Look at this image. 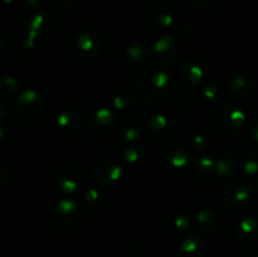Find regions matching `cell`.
<instances>
[{
    "label": "cell",
    "instance_id": "obj_11",
    "mask_svg": "<svg viewBox=\"0 0 258 257\" xmlns=\"http://www.w3.org/2000/svg\"><path fill=\"white\" fill-rule=\"evenodd\" d=\"M101 38L95 30H86L77 39V50L85 59H93L97 57L101 52Z\"/></svg>",
    "mask_w": 258,
    "mask_h": 257
},
{
    "label": "cell",
    "instance_id": "obj_28",
    "mask_svg": "<svg viewBox=\"0 0 258 257\" xmlns=\"http://www.w3.org/2000/svg\"><path fill=\"white\" fill-rule=\"evenodd\" d=\"M18 90V82L14 77L10 76H3L0 77V92L5 95H12Z\"/></svg>",
    "mask_w": 258,
    "mask_h": 257
},
{
    "label": "cell",
    "instance_id": "obj_30",
    "mask_svg": "<svg viewBox=\"0 0 258 257\" xmlns=\"http://www.w3.org/2000/svg\"><path fill=\"white\" fill-rule=\"evenodd\" d=\"M204 97L208 101H218L219 100V91L217 90L213 86H208V87L204 88Z\"/></svg>",
    "mask_w": 258,
    "mask_h": 257
},
{
    "label": "cell",
    "instance_id": "obj_26",
    "mask_svg": "<svg viewBox=\"0 0 258 257\" xmlns=\"http://www.w3.org/2000/svg\"><path fill=\"white\" fill-rule=\"evenodd\" d=\"M134 102V95L127 90H121L113 96L112 103L116 108H120V110H123L127 106H130L131 103Z\"/></svg>",
    "mask_w": 258,
    "mask_h": 257
},
{
    "label": "cell",
    "instance_id": "obj_3",
    "mask_svg": "<svg viewBox=\"0 0 258 257\" xmlns=\"http://www.w3.org/2000/svg\"><path fill=\"white\" fill-rule=\"evenodd\" d=\"M52 223L59 231H72L82 218L81 206L73 199H62L52 209Z\"/></svg>",
    "mask_w": 258,
    "mask_h": 257
},
{
    "label": "cell",
    "instance_id": "obj_27",
    "mask_svg": "<svg viewBox=\"0 0 258 257\" xmlns=\"http://www.w3.org/2000/svg\"><path fill=\"white\" fill-rule=\"evenodd\" d=\"M198 224H199V227L202 228V231H204V232L213 231L214 229V218H213V214H212V212L207 211V209L199 212Z\"/></svg>",
    "mask_w": 258,
    "mask_h": 257
},
{
    "label": "cell",
    "instance_id": "obj_9",
    "mask_svg": "<svg viewBox=\"0 0 258 257\" xmlns=\"http://www.w3.org/2000/svg\"><path fill=\"white\" fill-rule=\"evenodd\" d=\"M53 27V19L47 13H38L30 19L28 24V37L25 40V48L30 49L38 38H43L50 32Z\"/></svg>",
    "mask_w": 258,
    "mask_h": 257
},
{
    "label": "cell",
    "instance_id": "obj_34",
    "mask_svg": "<svg viewBox=\"0 0 258 257\" xmlns=\"http://www.w3.org/2000/svg\"><path fill=\"white\" fill-rule=\"evenodd\" d=\"M43 3V0H22V5L25 9H34V8L39 7Z\"/></svg>",
    "mask_w": 258,
    "mask_h": 257
},
{
    "label": "cell",
    "instance_id": "obj_35",
    "mask_svg": "<svg viewBox=\"0 0 258 257\" xmlns=\"http://www.w3.org/2000/svg\"><path fill=\"white\" fill-rule=\"evenodd\" d=\"M175 224H176V227H179L180 229H185V228H188V226L190 224V221H189L186 217L180 216L175 219Z\"/></svg>",
    "mask_w": 258,
    "mask_h": 257
},
{
    "label": "cell",
    "instance_id": "obj_17",
    "mask_svg": "<svg viewBox=\"0 0 258 257\" xmlns=\"http://www.w3.org/2000/svg\"><path fill=\"white\" fill-rule=\"evenodd\" d=\"M207 246L198 236H189L181 242L180 252L183 257H204Z\"/></svg>",
    "mask_w": 258,
    "mask_h": 257
},
{
    "label": "cell",
    "instance_id": "obj_31",
    "mask_svg": "<svg viewBox=\"0 0 258 257\" xmlns=\"http://www.w3.org/2000/svg\"><path fill=\"white\" fill-rule=\"evenodd\" d=\"M193 145L196 146V148H199V149H206L207 146L209 145V141L207 140V138H204L203 135H201V134H198V135H196L193 138Z\"/></svg>",
    "mask_w": 258,
    "mask_h": 257
},
{
    "label": "cell",
    "instance_id": "obj_12",
    "mask_svg": "<svg viewBox=\"0 0 258 257\" xmlns=\"http://www.w3.org/2000/svg\"><path fill=\"white\" fill-rule=\"evenodd\" d=\"M254 90V80L248 73H239L228 83V93L234 100H246Z\"/></svg>",
    "mask_w": 258,
    "mask_h": 257
},
{
    "label": "cell",
    "instance_id": "obj_8",
    "mask_svg": "<svg viewBox=\"0 0 258 257\" xmlns=\"http://www.w3.org/2000/svg\"><path fill=\"white\" fill-rule=\"evenodd\" d=\"M88 123L95 133L100 135H107L115 131L117 126L115 115L108 108L100 107L95 108L88 115Z\"/></svg>",
    "mask_w": 258,
    "mask_h": 257
},
{
    "label": "cell",
    "instance_id": "obj_5",
    "mask_svg": "<svg viewBox=\"0 0 258 257\" xmlns=\"http://www.w3.org/2000/svg\"><path fill=\"white\" fill-rule=\"evenodd\" d=\"M214 122L219 131L227 135H236L243 130L246 125V116L238 108L224 106L214 115Z\"/></svg>",
    "mask_w": 258,
    "mask_h": 257
},
{
    "label": "cell",
    "instance_id": "obj_6",
    "mask_svg": "<svg viewBox=\"0 0 258 257\" xmlns=\"http://www.w3.org/2000/svg\"><path fill=\"white\" fill-rule=\"evenodd\" d=\"M146 130L154 140L165 143L176 138L179 133V123L168 116L155 115L148 118Z\"/></svg>",
    "mask_w": 258,
    "mask_h": 257
},
{
    "label": "cell",
    "instance_id": "obj_37",
    "mask_svg": "<svg viewBox=\"0 0 258 257\" xmlns=\"http://www.w3.org/2000/svg\"><path fill=\"white\" fill-rule=\"evenodd\" d=\"M5 112H7V103H5L4 100L0 98V121H2L3 117L5 116Z\"/></svg>",
    "mask_w": 258,
    "mask_h": 257
},
{
    "label": "cell",
    "instance_id": "obj_18",
    "mask_svg": "<svg viewBox=\"0 0 258 257\" xmlns=\"http://www.w3.org/2000/svg\"><path fill=\"white\" fill-rule=\"evenodd\" d=\"M179 75H180L181 81L186 83L188 86H194L199 83L203 77V71L191 60H185L181 65V68L179 70Z\"/></svg>",
    "mask_w": 258,
    "mask_h": 257
},
{
    "label": "cell",
    "instance_id": "obj_40",
    "mask_svg": "<svg viewBox=\"0 0 258 257\" xmlns=\"http://www.w3.org/2000/svg\"><path fill=\"white\" fill-rule=\"evenodd\" d=\"M4 135H5L4 127H3V126L0 125V143H2V141L4 140Z\"/></svg>",
    "mask_w": 258,
    "mask_h": 257
},
{
    "label": "cell",
    "instance_id": "obj_16",
    "mask_svg": "<svg viewBox=\"0 0 258 257\" xmlns=\"http://www.w3.org/2000/svg\"><path fill=\"white\" fill-rule=\"evenodd\" d=\"M238 166H241V159L237 158L234 154H227L226 156L214 160V176L227 178L233 175Z\"/></svg>",
    "mask_w": 258,
    "mask_h": 257
},
{
    "label": "cell",
    "instance_id": "obj_41",
    "mask_svg": "<svg viewBox=\"0 0 258 257\" xmlns=\"http://www.w3.org/2000/svg\"><path fill=\"white\" fill-rule=\"evenodd\" d=\"M3 3H4V4H12L13 2H14V0H2Z\"/></svg>",
    "mask_w": 258,
    "mask_h": 257
},
{
    "label": "cell",
    "instance_id": "obj_38",
    "mask_svg": "<svg viewBox=\"0 0 258 257\" xmlns=\"http://www.w3.org/2000/svg\"><path fill=\"white\" fill-rule=\"evenodd\" d=\"M251 135H252V138L254 139V140L258 141V121H257V122H254L253 125H252Z\"/></svg>",
    "mask_w": 258,
    "mask_h": 257
},
{
    "label": "cell",
    "instance_id": "obj_14",
    "mask_svg": "<svg viewBox=\"0 0 258 257\" xmlns=\"http://www.w3.org/2000/svg\"><path fill=\"white\" fill-rule=\"evenodd\" d=\"M236 237L242 243H252L258 239V218L248 217L239 222L236 228Z\"/></svg>",
    "mask_w": 258,
    "mask_h": 257
},
{
    "label": "cell",
    "instance_id": "obj_4",
    "mask_svg": "<svg viewBox=\"0 0 258 257\" xmlns=\"http://www.w3.org/2000/svg\"><path fill=\"white\" fill-rule=\"evenodd\" d=\"M222 197L227 208L236 212L243 211L252 201V188L243 179H234L227 184Z\"/></svg>",
    "mask_w": 258,
    "mask_h": 257
},
{
    "label": "cell",
    "instance_id": "obj_10",
    "mask_svg": "<svg viewBox=\"0 0 258 257\" xmlns=\"http://www.w3.org/2000/svg\"><path fill=\"white\" fill-rule=\"evenodd\" d=\"M178 54V48L173 39L169 37H163L159 39L151 49V59L160 67H168L175 60Z\"/></svg>",
    "mask_w": 258,
    "mask_h": 257
},
{
    "label": "cell",
    "instance_id": "obj_24",
    "mask_svg": "<svg viewBox=\"0 0 258 257\" xmlns=\"http://www.w3.org/2000/svg\"><path fill=\"white\" fill-rule=\"evenodd\" d=\"M86 206L92 209H101L106 203V197L102 191L97 189H91L85 196Z\"/></svg>",
    "mask_w": 258,
    "mask_h": 257
},
{
    "label": "cell",
    "instance_id": "obj_29",
    "mask_svg": "<svg viewBox=\"0 0 258 257\" xmlns=\"http://www.w3.org/2000/svg\"><path fill=\"white\" fill-rule=\"evenodd\" d=\"M123 158L125 160L130 161V163H136L140 161L144 158V149L139 148V146H133V148H127L123 151Z\"/></svg>",
    "mask_w": 258,
    "mask_h": 257
},
{
    "label": "cell",
    "instance_id": "obj_2",
    "mask_svg": "<svg viewBox=\"0 0 258 257\" xmlns=\"http://www.w3.org/2000/svg\"><path fill=\"white\" fill-rule=\"evenodd\" d=\"M45 110V101L39 92L33 88L22 91L15 98L14 116L19 123L30 126L42 117Z\"/></svg>",
    "mask_w": 258,
    "mask_h": 257
},
{
    "label": "cell",
    "instance_id": "obj_7",
    "mask_svg": "<svg viewBox=\"0 0 258 257\" xmlns=\"http://www.w3.org/2000/svg\"><path fill=\"white\" fill-rule=\"evenodd\" d=\"M123 169L117 159H106L101 161L93 170V176L102 185H112L122 178Z\"/></svg>",
    "mask_w": 258,
    "mask_h": 257
},
{
    "label": "cell",
    "instance_id": "obj_33",
    "mask_svg": "<svg viewBox=\"0 0 258 257\" xmlns=\"http://www.w3.org/2000/svg\"><path fill=\"white\" fill-rule=\"evenodd\" d=\"M184 3H185L188 7H191V8H202L204 7V5L208 4L211 0H183Z\"/></svg>",
    "mask_w": 258,
    "mask_h": 257
},
{
    "label": "cell",
    "instance_id": "obj_32",
    "mask_svg": "<svg viewBox=\"0 0 258 257\" xmlns=\"http://www.w3.org/2000/svg\"><path fill=\"white\" fill-rule=\"evenodd\" d=\"M54 4L63 8H76L81 3V0H52Z\"/></svg>",
    "mask_w": 258,
    "mask_h": 257
},
{
    "label": "cell",
    "instance_id": "obj_20",
    "mask_svg": "<svg viewBox=\"0 0 258 257\" xmlns=\"http://www.w3.org/2000/svg\"><path fill=\"white\" fill-rule=\"evenodd\" d=\"M58 126L62 128L63 131H67V133H75L78 130V127L81 126V118L75 111L67 110L63 111L58 115L57 118Z\"/></svg>",
    "mask_w": 258,
    "mask_h": 257
},
{
    "label": "cell",
    "instance_id": "obj_43",
    "mask_svg": "<svg viewBox=\"0 0 258 257\" xmlns=\"http://www.w3.org/2000/svg\"><path fill=\"white\" fill-rule=\"evenodd\" d=\"M254 185H256V188L258 189V178L256 179V181H254Z\"/></svg>",
    "mask_w": 258,
    "mask_h": 257
},
{
    "label": "cell",
    "instance_id": "obj_39",
    "mask_svg": "<svg viewBox=\"0 0 258 257\" xmlns=\"http://www.w3.org/2000/svg\"><path fill=\"white\" fill-rule=\"evenodd\" d=\"M5 47V34L2 29H0V50L4 49Z\"/></svg>",
    "mask_w": 258,
    "mask_h": 257
},
{
    "label": "cell",
    "instance_id": "obj_36",
    "mask_svg": "<svg viewBox=\"0 0 258 257\" xmlns=\"http://www.w3.org/2000/svg\"><path fill=\"white\" fill-rule=\"evenodd\" d=\"M8 179V170L7 168H5L4 165H2L0 164V188H2L3 185L5 184V181H7Z\"/></svg>",
    "mask_w": 258,
    "mask_h": 257
},
{
    "label": "cell",
    "instance_id": "obj_19",
    "mask_svg": "<svg viewBox=\"0 0 258 257\" xmlns=\"http://www.w3.org/2000/svg\"><path fill=\"white\" fill-rule=\"evenodd\" d=\"M141 131H143L141 122L134 117L125 118L118 127V134L125 141H135L141 135Z\"/></svg>",
    "mask_w": 258,
    "mask_h": 257
},
{
    "label": "cell",
    "instance_id": "obj_25",
    "mask_svg": "<svg viewBox=\"0 0 258 257\" xmlns=\"http://www.w3.org/2000/svg\"><path fill=\"white\" fill-rule=\"evenodd\" d=\"M197 175L203 179H211L214 176V160L212 158H202L197 168Z\"/></svg>",
    "mask_w": 258,
    "mask_h": 257
},
{
    "label": "cell",
    "instance_id": "obj_42",
    "mask_svg": "<svg viewBox=\"0 0 258 257\" xmlns=\"http://www.w3.org/2000/svg\"><path fill=\"white\" fill-rule=\"evenodd\" d=\"M252 257H258V251H256V252H254V253H253V254H252Z\"/></svg>",
    "mask_w": 258,
    "mask_h": 257
},
{
    "label": "cell",
    "instance_id": "obj_13",
    "mask_svg": "<svg viewBox=\"0 0 258 257\" xmlns=\"http://www.w3.org/2000/svg\"><path fill=\"white\" fill-rule=\"evenodd\" d=\"M58 185L64 193H75L82 185V175L73 168H64L58 174Z\"/></svg>",
    "mask_w": 258,
    "mask_h": 257
},
{
    "label": "cell",
    "instance_id": "obj_1",
    "mask_svg": "<svg viewBox=\"0 0 258 257\" xmlns=\"http://www.w3.org/2000/svg\"><path fill=\"white\" fill-rule=\"evenodd\" d=\"M136 90L145 102L160 106L168 103L176 92V82L161 70H148L136 81Z\"/></svg>",
    "mask_w": 258,
    "mask_h": 257
},
{
    "label": "cell",
    "instance_id": "obj_23",
    "mask_svg": "<svg viewBox=\"0 0 258 257\" xmlns=\"http://www.w3.org/2000/svg\"><path fill=\"white\" fill-rule=\"evenodd\" d=\"M241 168L249 175L258 173V151H247L241 158Z\"/></svg>",
    "mask_w": 258,
    "mask_h": 257
},
{
    "label": "cell",
    "instance_id": "obj_22",
    "mask_svg": "<svg viewBox=\"0 0 258 257\" xmlns=\"http://www.w3.org/2000/svg\"><path fill=\"white\" fill-rule=\"evenodd\" d=\"M151 19H153L154 24L159 28L170 27L171 22H173L170 10L168 9L166 5L163 4H158L154 8L153 13H151Z\"/></svg>",
    "mask_w": 258,
    "mask_h": 257
},
{
    "label": "cell",
    "instance_id": "obj_21",
    "mask_svg": "<svg viewBox=\"0 0 258 257\" xmlns=\"http://www.w3.org/2000/svg\"><path fill=\"white\" fill-rule=\"evenodd\" d=\"M126 54H127V58L131 65L143 66L149 59V57L151 58V50L144 47L143 44L136 43V44L128 45L127 49H126Z\"/></svg>",
    "mask_w": 258,
    "mask_h": 257
},
{
    "label": "cell",
    "instance_id": "obj_15",
    "mask_svg": "<svg viewBox=\"0 0 258 257\" xmlns=\"http://www.w3.org/2000/svg\"><path fill=\"white\" fill-rule=\"evenodd\" d=\"M168 160L175 169H188L193 163V153L186 146H174L168 151Z\"/></svg>",
    "mask_w": 258,
    "mask_h": 257
}]
</instances>
